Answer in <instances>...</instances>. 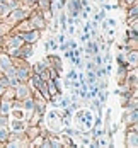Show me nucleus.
Here are the masks:
<instances>
[{"label":"nucleus","mask_w":138,"mask_h":148,"mask_svg":"<svg viewBox=\"0 0 138 148\" xmlns=\"http://www.w3.org/2000/svg\"><path fill=\"white\" fill-rule=\"evenodd\" d=\"M29 10L27 7H24V5H17L15 9H12L9 14L5 15V19H2L3 22H5V26L9 27V29H12L17 22H21V21H24V19H27V15H29Z\"/></svg>","instance_id":"1"},{"label":"nucleus","mask_w":138,"mask_h":148,"mask_svg":"<svg viewBox=\"0 0 138 148\" xmlns=\"http://www.w3.org/2000/svg\"><path fill=\"white\" fill-rule=\"evenodd\" d=\"M27 19H29V22L32 24V27L38 31H43L46 29V26H48V21L45 19V15H43V12L38 9V7H32L29 10V15H27Z\"/></svg>","instance_id":"2"},{"label":"nucleus","mask_w":138,"mask_h":148,"mask_svg":"<svg viewBox=\"0 0 138 148\" xmlns=\"http://www.w3.org/2000/svg\"><path fill=\"white\" fill-rule=\"evenodd\" d=\"M124 147L137 148L138 147V123L126 124V133H124Z\"/></svg>","instance_id":"3"},{"label":"nucleus","mask_w":138,"mask_h":148,"mask_svg":"<svg viewBox=\"0 0 138 148\" xmlns=\"http://www.w3.org/2000/svg\"><path fill=\"white\" fill-rule=\"evenodd\" d=\"M31 73H32V66H31L29 61H26L24 65L15 66L14 77L19 80V82H27V80H29V77H31Z\"/></svg>","instance_id":"4"},{"label":"nucleus","mask_w":138,"mask_h":148,"mask_svg":"<svg viewBox=\"0 0 138 148\" xmlns=\"http://www.w3.org/2000/svg\"><path fill=\"white\" fill-rule=\"evenodd\" d=\"M19 34L24 39V43H27V45H36L41 39V31L38 29H29V31H24V32H19Z\"/></svg>","instance_id":"5"},{"label":"nucleus","mask_w":138,"mask_h":148,"mask_svg":"<svg viewBox=\"0 0 138 148\" xmlns=\"http://www.w3.org/2000/svg\"><path fill=\"white\" fill-rule=\"evenodd\" d=\"M14 90H15V99L22 101V99H26V97H29V95H31L32 87L29 85V82H19V84H17V87H15Z\"/></svg>","instance_id":"6"},{"label":"nucleus","mask_w":138,"mask_h":148,"mask_svg":"<svg viewBox=\"0 0 138 148\" xmlns=\"http://www.w3.org/2000/svg\"><path fill=\"white\" fill-rule=\"evenodd\" d=\"M27 123L26 119H17V118H9V130L14 133H24Z\"/></svg>","instance_id":"7"},{"label":"nucleus","mask_w":138,"mask_h":148,"mask_svg":"<svg viewBox=\"0 0 138 148\" xmlns=\"http://www.w3.org/2000/svg\"><path fill=\"white\" fill-rule=\"evenodd\" d=\"M45 60H46V63H48V66L55 68V70L61 75V72H63V61H61V58L58 55H48Z\"/></svg>","instance_id":"8"},{"label":"nucleus","mask_w":138,"mask_h":148,"mask_svg":"<svg viewBox=\"0 0 138 148\" xmlns=\"http://www.w3.org/2000/svg\"><path fill=\"white\" fill-rule=\"evenodd\" d=\"M124 61L128 68H135L138 66V49H128L124 53Z\"/></svg>","instance_id":"9"},{"label":"nucleus","mask_w":138,"mask_h":148,"mask_svg":"<svg viewBox=\"0 0 138 148\" xmlns=\"http://www.w3.org/2000/svg\"><path fill=\"white\" fill-rule=\"evenodd\" d=\"M21 107L26 111V114H29L31 111H34V99H32V95L22 99V101H21Z\"/></svg>","instance_id":"10"},{"label":"nucleus","mask_w":138,"mask_h":148,"mask_svg":"<svg viewBox=\"0 0 138 148\" xmlns=\"http://www.w3.org/2000/svg\"><path fill=\"white\" fill-rule=\"evenodd\" d=\"M36 7H38L41 12H49V10H53V2H51V0H38Z\"/></svg>","instance_id":"11"},{"label":"nucleus","mask_w":138,"mask_h":148,"mask_svg":"<svg viewBox=\"0 0 138 148\" xmlns=\"http://www.w3.org/2000/svg\"><path fill=\"white\" fill-rule=\"evenodd\" d=\"M9 136H10L9 126H0V147H3L9 141Z\"/></svg>","instance_id":"12"},{"label":"nucleus","mask_w":138,"mask_h":148,"mask_svg":"<svg viewBox=\"0 0 138 148\" xmlns=\"http://www.w3.org/2000/svg\"><path fill=\"white\" fill-rule=\"evenodd\" d=\"M31 66H32V73H41V72H45L48 68V63H46V60H39V61H36Z\"/></svg>","instance_id":"13"},{"label":"nucleus","mask_w":138,"mask_h":148,"mask_svg":"<svg viewBox=\"0 0 138 148\" xmlns=\"http://www.w3.org/2000/svg\"><path fill=\"white\" fill-rule=\"evenodd\" d=\"M9 112H10V101L0 99V114L2 116H9Z\"/></svg>","instance_id":"14"},{"label":"nucleus","mask_w":138,"mask_h":148,"mask_svg":"<svg viewBox=\"0 0 138 148\" xmlns=\"http://www.w3.org/2000/svg\"><path fill=\"white\" fill-rule=\"evenodd\" d=\"M45 49L46 51H56L58 49V43H56L55 36L53 38H48V41L45 43Z\"/></svg>","instance_id":"15"},{"label":"nucleus","mask_w":138,"mask_h":148,"mask_svg":"<svg viewBox=\"0 0 138 148\" xmlns=\"http://www.w3.org/2000/svg\"><path fill=\"white\" fill-rule=\"evenodd\" d=\"M2 99H5V101H14L15 99V90L12 87H7L5 92L2 94Z\"/></svg>","instance_id":"16"},{"label":"nucleus","mask_w":138,"mask_h":148,"mask_svg":"<svg viewBox=\"0 0 138 148\" xmlns=\"http://www.w3.org/2000/svg\"><path fill=\"white\" fill-rule=\"evenodd\" d=\"M7 87H9V78L5 75H0V97H2V94L5 92Z\"/></svg>","instance_id":"17"},{"label":"nucleus","mask_w":138,"mask_h":148,"mask_svg":"<svg viewBox=\"0 0 138 148\" xmlns=\"http://www.w3.org/2000/svg\"><path fill=\"white\" fill-rule=\"evenodd\" d=\"M137 38H138L137 29H131V27H128V29H126V34H124V41H128V39H137Z\"/></svg>","instance_id":"18"},{"label":"nucleus","mask_w":138,"mask_h":148,"mask_svg":"<svg viewBox=\"0 0 138 148\" xmlns=\"http://www.w3.org/2000/svg\"><path fill=\"white\" fill-rule=\"evenodd\" d=\"M19 2H21V5H24V7H27V9L36 7V3H38V0H19Z\"/></svg>","instance_id":"19"},{"label":"nucleus","mask_w":138,"mask_h":148,"mask_svg":"<svg viewBox=\"0 0 138 148\" xmlns=\"http://www.w3.org/2000/svg\"><path fill=\"white\" fill-rule=\"evenodd\" d=\"M7 78H9V87L15 89V87H17V84H19V80H17L15 77H7Z\"/></svg>","instance_id":"20"},{"label":"nucleus","mask_w":138,"mask_h":148,"mask_svg":"<svg viewBox=\"0 0 138 148\" xmlns=\"http://www.w3.org/2000/svg\"><path fill=\"white\" fill-rule=\"evenodd\" d=\"M104 19H106V12H104V10H99V12L95 14V21H97V22H101V21H104Z\"/></svg>","instance_id":"21"},{"label":"nucleus","mask_w":138,"mask_h":148,"mask_svg":"<svg viewBox=\"0 0 138 148\" xmlns=\"http://www.w3.org/2000/svg\"><path fill=\"white\" fill-rule=\"evenodd\" d=\"M55 39H56V43L60 45V43H63V41L67 39V34H65V32L61 31V32H60V34H58V36H55Z\"/></svg>","instance_id":"22"},{"label":"nucleus","mask_w":138,"mask_h":148,"mask_svg":"<svg viewBox=\"0 0 138 148\" xmlns=\"http://www.w3.org/2000/svg\"><path fill=\"white\" fill-rule=\"evenodd\" d=\"M67 78L72 82V80H77V72H75V68H72L70 72H68V75H67Z\"/></svg>","instance_id":"23"},{"label":"nucleus","mask_w":138,"mask_h":148,"mask_svg":"<svg viewBox=\"0 0 138 148\" xmlns=\"http://www.w3.org/2000/svg\"><path fill=\"white\" fill-rule=\"evenodd\" d=\"M106 24L109 26V27H111V29H116V21H114V19H107Z\"/></svg>","instance_id":"24"},{"label":"nucleus","mask_w":138,"mask_h":148,"mask_svg":"<svg viewBox=\"0 0 138 148\" xmlns=\"http://www.w3.org/2000/svg\"><path fill=\"white\" fill-rule=\"evenodd\" d=\"M94 119H95V121H94L95 126H102V118H101V116H97V118H94Z\"/></svg>","instance_id":"25"},{"label":"nucleus","mask_w":138,"mask_h":148,"mask_svg":"<svg viewBox=\"0 0 138 148\" xmlns=\"http://www.w3.org/2000/svg\"><path fill=\"white\" fill-rule=\"evenodd\" d=\"M61 85H63V87H67V89H68V87H72V82H70V80H68V78H65V80H63V84H61Z\"/></svg>","instance_id":"26"},{"label":"nucleus","mask_w":138,"mask_h":148,"mask_svg":"<svg viewBox=\"0 0 138 148\" xmlns=\"http://www.w3.org/2000/svg\"><path fill=\"white\" fill-rule=\"evenodd\" d=\"M89 31H91V24L85 22V24H84V32H89Z\"/></svg>","instance_id":"27"},{"label":"nucleus","mask_w":138,"mask_h":148,"mask_svg":"<svg viewBox=\"0 0 138 148\" xmlns=\"http://www.w3.org/2000/svg\"><path fill=\"white\" fill-rule=\"evenodd\" d=\"M0 2H3V0H0Z\"/></svg>","instance_id":"28"},{"label":"nucleus","mask_w":138,"mask_h":148,"mask_svg":"<svg viewBox=\"0 0 138 148\" xmlns=\"http://www.w3.org/2000/svg\"><path fill=\"white\" fill-rule=\"evenodd\" d=\"M0 75H2V72H0Z\"/></svg>","instance_id":"29"},{"label":"nucleus","mask_w":138,"mask_h":148,"mask_svg":"<svg viewBox=\"0 0 138 148\" xmlns=\"http://www.w3.org/2000/svg\"><path fill=\"white\" fill-rule=\"evenodd\" d=\"M0 99H2V97H0Z\"/></svg>","instance_id":"30"}]
</instances>
